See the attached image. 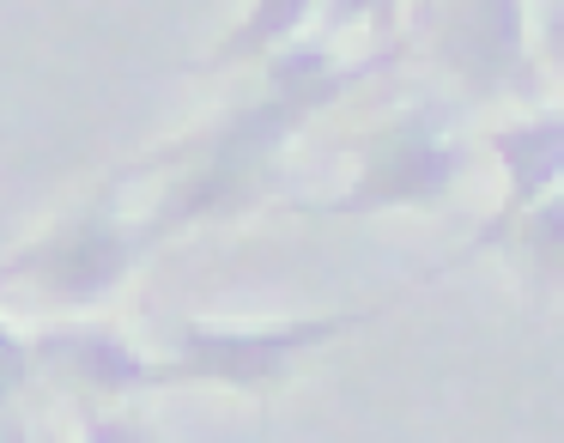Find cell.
Instances as JSON below:
<instances>
[{
	"mask_svg": "<svg viewBox=\"0 0 564 443\" xmlns=\"http://www.w3.org/2000/svg\"><path fill=\"white\" fill-rule=\"evenodd\" d=\"M401 298H382L370 310H340V316H297V322H273V328H213V322H183L171 334V353L159 358V382L164 389H237V395H261L297 377L310 353L334 346L340 334L377 322L382 310H394Z\"/></svg>",
	"mask_w": 564,
	"mask_h": 443,
	"instance_id": "6da1fadb",
	"label": "cell"
},
{
	"mask_svg": "<svg viewBox=\"0 0 564 443\" xmlns=\"http://www.w3.org/2000/svg\"><path fill=\"white\" fill-rule=\"evenodd\" d=\"M467 171V140L449 128V110L419 104V110L394 116L389 128L365 140L358 176L340 195L316 201V219H370V213H394V207H437Z\"/></svg>",
	"mask_w": 564,
	"mask_h": 443,
	"instance_id": "7a4b0ae2",
	"label": "cell"
},
{
	"mask_svg": "<svg viewBox=\"0 0 564 443\" xmlns=\"http://www.w3.org/2000/svg\"><path fill=\"white\" fill-rule=\"evenodd\" d=\"M425 37L431 62L474 98H540L522 0H431Z\"/></svg>",
	"mask_w": 564,
	"mask_h": 443,
	"instance_id": "3957f363",
	"label": "cell"
},
{
	"mask_svg": "<svg viewBox=\"0 0 564 443\" xmlns=\"http://www.w3.org/2000/svg\"><path fill=\"white\" fill-rule=\"evenodd\" d=\"M152 244H159V237H152L147 225H128L110 201H98L91 213L55 225L50 237H37V244H25L19 256H7L0 261V280H31L37 292H50L55 304H98V298H110L116 285L134 273V261L147 256Z\"/></svg>",
	"mask_w": 564,
	"mask_h": 443,
	"instance_id": "277c9868",
	"label": "cell"
},
{
	"mask_svg": "<svg viewBox=\"0 0 564 443\" xmlns=\"http://www.w3.org/2000/svg\"><path fill=\"white\" fill-rule=\"evenodd\" d=\"M486 147L503 171V201L486 219V231L474 237V256L479 249H498L528 207H540L546 195L564 188V116H528V122L491 128Z\"/></svg>",
	"mask_w": 564,
	"mask_h": 443,
	"instance_id": "5b68a950",
	"label": "cell"
},
{
	"mask_svg": "<svg viewBox=\"0 0 564 443\" xmlns=\"http://www.w3.org/2000/svg\"><path fill=\"white\" fill-rule=\"evenodd\" d=\"M37 353V370H55V377H74L98 395H140V389H164L159 382V358H140L128 341L104 328H50L31 341Z\"/></svg>",
	"mask_w": 564,
	"mask_h": 443,
	"instance_id": "8992f818",
	"label": "cell"
},
{
	"mask_svg": "<svg viewBox=\"0 0 564 443\" xmlns=\"http://www.w3.org/2000/svg\"><path fill=\"white\" fill-rule=\"evenodd\" d=\"M310 13H316V0H256L243 19H237V31L219 43V50L200 62V74H219V67H249V62H273L280 50H292L297 31L310 25Z\"/></svg>",
	"mask_w": 564,
	"mask_h": 443,
	"instance_id": "52a82bcc",
	"label": "cell"
},
{
	"mask_svg": "<svg viewBox=\"0 0 564 443\" xmlns=\"http://www.w3.org/2000/svg\"><path fill=\"white\" fill-rule=\"evenodd\" d=\"M503 244H522V256L534 261L540 273H564V188L546 195L540 207H528Z\"/></svg>",
	"mask_w": 564,
	"mask_h": 443,
	"instance_id": "ba28073f",
	"label": "cell"
},
{
	"mask_svg": "<svg viewBox=\"0 0 564 443\" xmlns=\"http://www.w3.org/2000/svg\"><path fill=\"white\" fill-rule=\"evenodd\" d=\"M31 377H37V358H31V341L25 334H13L7 322H0V401H13V395L31 389Z\"/></svg>",
	"mask_w": 564,
	"mask_h": 443,
	"instance_id": "9c48e42d",
	"label": "cell"
},
{
	"mask_svg": "<svg viewBox=\"0 0 564 443\" xmlns=\"http://www.w3.org/2000/svg\"><path fill=\"white\" fill-rule=\"evenodd\" d=\"M401 0H328L322 7V25L328 31H346V25H358V19H389Z\"/></svg>",
	"mask_w": 564,
	"mask_h": 443,
	"instance_id": "30bf717a",
	"label": "cell"
},
{
	"mask_svg": "<svg viewBox=\"0 0 564 443\" xmlns=\"http://www.w3.org/2000/svg\"><path fill=\"white\" fill-rule=\"evenodd\" d=\"M79 443H147V431L134 419H116V413H91L79 425Z\"/></svg>",
	"mask_w": 564,
	"mask_h": 443,
	"instance_id": "8fae6325",
	"label": "cell"
},
{
	"mask_svg": "<svg viewBox=\"0 0 564 443\" xmlns=\"http://www.w3.org/2000/svg\"><path fill=\"white\" fill-rule=\"evenodd\" d=\"M540 55L564 74V0H552L546 19H540Z\"/></svg>",
	"mask_w": 564,
	"mask_h": 443,
	"instance_id": "7c38bea8",
	"label": "cell"
}]
</instances>
